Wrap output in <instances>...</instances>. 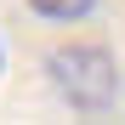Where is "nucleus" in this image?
Masks as SVG:
<instances>
[{"label":"nucleus","mask_w":125,"mask_h":125,"mask_svg":"<svg viewBox=\"0 0 125 125\" xmlns=\"http://www.w3.org/2000/svg\"><path fill=\"white\" fill-rule=\"evenodd\" d=\"M46 80L74 114H108L119 102V62L97 40H68L46 51Z\"/></svg>","instance_id":"1"},{"label":"nucleus","mask_w":125,"mask_h":125,"mask_svg":"<svg viewBox=\"0 0 125 125\" xmlns=\"http://www.w3.org/2000/svg\"><path fill=\"white\" fill-rule=\"evenodd\" d=\"M40 17H51V23H80V17L97 11V0H29Z\"/></svg>","instance_id":"2"}]
</instances>
